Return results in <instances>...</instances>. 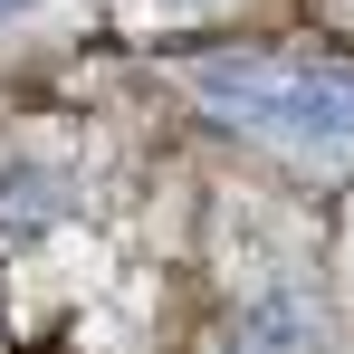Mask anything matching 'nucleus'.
<instances>
[{
	"label": "nucleus",
	"instance_id": "obj_1",
	"mask_svg": "<svg viewBox=\"0 0 354 354\" xmlns=\"http://www.w3.org/2000/svg\"><path fill=\"white\" fill-rule=\"evenodd\" d=\"M192 96L221 124L288 144V153H354V67L306 48H230L192 67Z\"/></svg>",
	"mask_w": 354,
	"mask_h": 354
},
{
	"label": "nucleus",
	"instance_id": "obj_2",
	"mask_svg": "<svg viewBox=\"0 0 354 354\" xmlns=\"http://www.w3.org/2000/svg\"><path fill=\"white\" fill-rule=\"evenodd\" d=\"M230 354H326V316H316V297H297V288H268L259 306H239V326H230Z\"/></svg>",
	"mask_w": 354,
	"mask_h": 354
},
{
	"label": "nucleus",
	"instance_id": "obj_3",
	"mask_svg": "<svg viewBox=\"0 0 354 354\" xmlns=\"http://www.w3.org/2000/svg\"><path fill=\"white\" fill-rule=\"evenodd\" d=\"M19 10H29V0H0V19H19Z\"/></svg>",
	"mask_w": 354,
	"mask_h": 354
}]
</instances>
